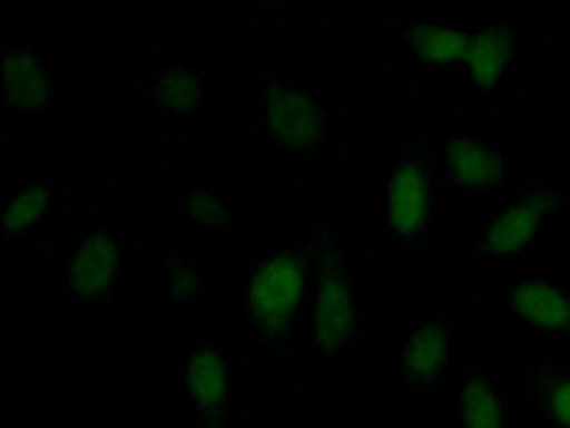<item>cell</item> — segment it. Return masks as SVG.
<instances>
[{
	"label": "cell",
	"mask_w": 570,
	"mask_h": 428,
	"mask_svg": "<svg viewBox=\"0 0 570 428\" xmlns=\"http://www.w3.org/2000/svg\"><path fill=\"white\" fill-rule=\"evenodd\" d=\"M505 312L525 338L570 343V285L525 278L508 292Z\"/></svg>",
	"instance_id": "cell-12"
},
{
	"label": "cell",
	"mask_w": 570,
	"mask_h": 428,
	"mask_svg": "<svg viewBox=\"0 0 570 428\" xmlns=\"http://www.w3.org/2000/svg\"><path fill=\"white\" fill-rule=\"evenodd\" d=\"M314 272L305 314V354L328 369H343L363 351V298L340 234H325Z\"/></svg>",
	"instance_id": "cell-2"
},
{
	"label": "cell",
	"mask_w": 570,
	"mask_h": 428,
	"mask_svg": "<svg viewBox=\"0 0 570 428\" xmlns=\"http://www.w3.org/2000/svg\"><path fill=\"white\" fill-rule=\"evenodd\" d=\"M440 183L468 203L485 201L502 186L508 160L502 143L488 137H454L434 149Z\"/></svg>",
	"instance_id": "cell-9"
},
{
	"label": "cell",
	"mask_w": 570,
	"mask_h": 428,
	"mask_svg": "<svg viewBox=\"0 0 570 428\" xmlns=\"http://www.w3.org/2000/svg\"><path fill=\"white\" fill-rule=\"evenodd\" d=\"M0 64L7 117L18 124H35L58 111L66 89L49 40L27 32L9 35Z\"/></svg>",
	"instance_id": "cell-5"
},
{
	"label": "cell",
	"mask_w": 570,
	"mask_h": 428,
	"mask_svg": "<svg viewBox=\"0 0 570 428\" xmlns=\"http://www.w3.org/2000/svg\"><path fill=\"white\" fill-rule=\"evenodd\" d=\"M263 428H299V426L294 420H288V417H277V420H268Z\"/></svg>",
	"instance_id": "cell-20"
},
{
	"label": "cell",
	"mask_w": 570,
	"mask_h": 428,
	"mask_svg": "<svg viewBox=\"0 0 570 428\" xmlns=\"http://www.w3.org/2000/svg\"><path fill=\"white\" fill-rule=\"evenodd\" d=\"M434 146L420 135H409L396 146L391 163L389 232L400 252H414L431 232L436 201Z\"/></svg>",
	"instance_id": "cell-4"
},
{
	"label": "cell",
	"mask_w": 570,
	"mask_h": 428,
	"mask_svg": "<svg viewBox=\"0 0 570 428\" xmlns=\"http://www.w3.org/2000/svg\"><path fill=\"white\" fill-rule=\"evenodd\" d=\"M183 389L200 428H226L232 363L217 343H195L183 354Z\"/></svg>",
	"instance_id": "cell-11"
},
{
	"label": "cell",
	"mask_w": 570,
	"mask_h": 428,
	"mask_svg": "<svg viewBox=\"0 0 570 428\" xmlns=\"http://www.w3.org/2000/svg\"><path fill=\"white\" fill-rule=\"evenodd\" d=\"M564 195L559 186H533L505 197L491 208L480 228V252L488 260L511 263L533 252L544 232L562 217Z\"/></svg>",
	"instance_id": "cell-7"
},
{
	"label": "cell",
	"mask_w": 570,
	"mask_h": 428,
	"mask_svg": "<svg viewBox=\"0 0 570 428\" xmlns=\"http://www.w3.org/2000/svg\"><path fill=\"white\" fill-rule=\"evenodd\" d=\"M142 109L146 115H169L175 120L197 117L206 124L208 111V80L200 66H166L155 64L140 75Z\"/></svg>",
	"instance_id": "cell-13"
},
{
	"label": "cell",
	"mask_w": 570,
	"mask_h": 428,
	"mask_svg": "<svg viewBox=\"0 0 570 428\" xmlns=\"http://www.w3.org/2000/svg\"><path fill=\"white\" fill-rule=\"evenodd\" d=\"M525 40L508 23H471L468 43L456 64L462 91L476 104L505 95L519 84Z\"/></svg>",
	"instance_id": "cell-8"
},
{
	"label": "cell",
	"mask_w": 570,
	"mask_h": 428,
	"mask_svg": "<svg viewBox=\"0 0 570 428\" xmlns=\"http://www.w3.org/2000/svg\"><path fill=\"white\" fill-rule=\"evenodd\" d=\"M177 208L195 228L206 234H228L237 223V206L223 195V188L203 181L177 183Z\"/></svg>",
	"instance_id": "cell-18"
},
{
	"label": "cell",
	"mask_w": 570,
	"mask_h": 428,
	"mask_svg": "<svg viewBox=\"0 0 570 428\" xmlns=\"http://www.w3.org/2000/svg\"><path fill=\"white\" fill-rule=\"evenodd\" d=\"M456 402H460V428H511L508 402L499 395L493 369H476L462 377Z\"/></svg>",
	"instance_id": "cell-17"
},
{
	"label": "cell",
	"mask_w": 570,
	"mask_h": 428,
	"mask_svg": "<svg viewBox=\"0 0 570 428\" xmlns=\"http://www.w3.org/2000/svg\"><path fill=\"white\" fill-rule=\"evenodd\" d=\"M451 357H454L451 329L440 320H428L411 331L409 340L396 346V351L391 354V371L402 391L428 400L445 383L448 371H451Z\"/></svg>",
	"instance_id": "cell-10"
},
{
	"label": "cell",
	"mask_w": 570,
	"mask_h": 428,
	"mask_svg": "<svg viewBox=\"0 0 570 428\" xmlns=\"http://www.w3.org/2000/svg\"><path fill=\"white\" fill-rule=\"evenodd\" d=\"M3 246L18 249L38 241L46 228H52L63 212V195L58 183L18 181L3 186Z\"/></svg>",
	"instance_id": "cell-14"
},
{
	"label": "cell",
	"mask_w": 570,
	"mask_h": 428,
	"mask_svg": "<svg viewBox=\"0 0 570 428\" xmlns=\"http://www.w3.org/2000/svg\"><path fill=\"white\" fill-rule=\"evenodd\" d=\"M129 263V237L120 226L95 223L80 228L63 246L58 272L71 300L86 309H104L120 289Z\"/></svg>",
	"instance_id": "cell-6"
},
{
	"label": "cell",
	"mask_w": 570,
	"mask_h": 428,
	"mask_svg": "<svg viewBox=\"0 0 570 428\" xmlns=\"http://www.w3.org/2000/svg\"><path fill=\"white\" fill-rule=\"evenodd\" d=\"M394 46L409 55L428 78H442L456 69L468 43V23H436V20H409L394 27Z\"/></svg>",
	"instance_id": "cell-15"
},
{
	"label": "cell",
	"mask_w": 570,
	"mask_h": 428,
	"mask_svg": "<svg viewBox=\"0 0 570 428\" xmlns=\"http://www.w3.org/2000/svg\"><path fill=\"white\" fill-rule=\"evenodd\" d=\"M314 266L317 246L305 232L279 234L252 260L240 285V318L268 357H279L283 343L294 338Z\"/></svg>",
	"instance_id": "cell-1"
},
{
	"label": "cell",
	"mask_w": 570,
	"mask_h": 428,
	"mask_svg": "<svg viewBox=\"0 0 570 428\" xmlns=\"http://www.w3.org/2000/svg\"><path fill=\"white\" fill-rule=\"evenodd\" d=\"M254 117L274 149L288 160L320 163L337 143V115L317 91L292 78H266L254 89Z\"/></svg>",
	"instance_id": "cell-3"
},
{
	"label": "cell",
	"mask_w": 570,
	"mask_h": 428,
	"mask_svg": "<svg viewBox=\"0 0 570 428\" xmlns=\"http://www.w3.org/2000/svg\"><path fill=\"white\" fill-rule=\"evenodd\" d=\"M531 406L539 426L570 428V371L539 374L533 380Z\"/></svg>",
	"instance_id": "cell-19"
},
{
	"label": "cell",
	"mask_w": 570,
	"mask_h": 428,
	"mask_svg": "<svg viewBox=\"0 0 570 428\" xmlns=\"http://www.w3.org/2000/svg\"><path fill=\"white\" fill-rule=\"evenodd\" d=\"M155 280L163 303L175 318H195L208 300V274L200 260L171 243L155 246Z\"/></svg>",
	"instance_id": "cell-16"
}]
</instances>
